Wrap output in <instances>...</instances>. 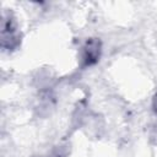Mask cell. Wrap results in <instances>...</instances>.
I'll return each mask as SVG.
<instances>
[{
  "mask_svg": "<svg viewBox=\"0 0 157 157\" xmlns=\"http://www.w3.org/2000/svg\"><path fill=\"white\" fill-rule=\"evenodd\" d=\"M101 56V42L98 39H88L85 45L82 47V65L83 66H92L94 65Z\"/></svg>",
  "mask_w": 157,
  "mask_h": 157,
  "instance_id": "cell-1",
  "label": "cell"
},
{
  "mask_svg": "<svg viewBox=\"0 0 157 157\" xmlns=\"http://www.w3.org/2000/svg\"><path fill=\"white\" fill-rule=\"evenodd\" d=\"M18 36L16 32V28L12 23V20L9 18H4V23H2V47H7V48H13L15 45H17L18 43Z\"/></svg>",
  "mask_w": 157,
  "mask_h": 157,
  "instance_id": "cell-2",
  "label": "cell"
},
{
  "mask_svg": "<svg viewBox=\"0 0 157 157\" xmlns=\"http://www.w3.org/2000/svg\"><path fill=\"white\" fill-rule=\"evenodd\" d=\"M153 108H155V110L157 112V93H156V96H155V98H153Z\"/></svg>",
  "mask_w": 157,
  "mask_h": 157,
  "instance_id": "cell-3",
  "label": "cell"
}]
</instances>
